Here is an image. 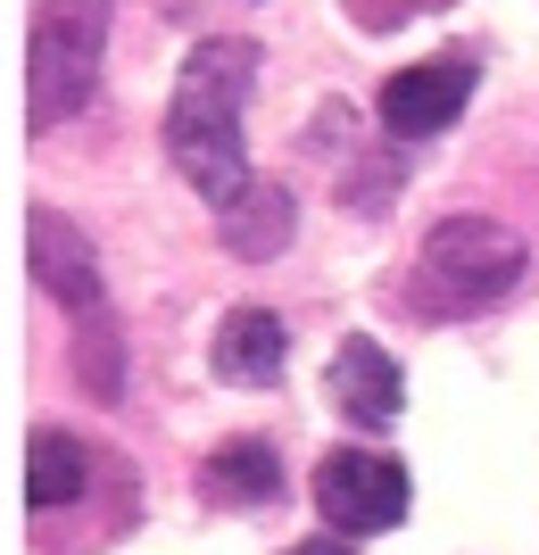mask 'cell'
<instances>
[{
	"label": "cell",
	"instance_id": "cell-8",
	"mask_svg": "<svg viewBox=\"0 0 539 555\" xmlns=\"http://www.w3.org/2000/svg\"><path fill=\"white\" fill-rule=\"evenodd\" d=\"M291 357V324H282L274 307H233L224 324H216V373L233 382V390H266Z\"/></svg>",
	"mask_w": 539,
	"mask_h": 555
},
{
	"label": "cell",
	"instance_id": "cell-13",
	"mask_svg": "<svg viewBox=\"0 0 539 555\" xmlns=\"http://www.w3.org/2000/svg\"><path fill=\"white\" fill-rule=\"evenodd\" d=\"M291 555H357V547H349V539H341V531H316V539H299V547H291Z\"/></svg>",
	"mask_w": 539,
	"mask_h": 555
},
{
	"label": "cell",
	"instance_id": "cell-3",
	"mask_svg": "<svg viewBox=\"0 0 539 555\" xmlns=\"http://www.w3.org/2000/svg\"><path fill=\"white\" fill-rule=\"evenodd\" d=\"M108 9H117V0H50V9H42V25H34V59H25V108H34V133L67 125V116L92 100L100 42H108Z\"/></svg>",
	"mask_w": 539,
	"mask_h": 555
},
{
	"label": "cell",
	"instance_id": "cell-7",
	"mask_svg": "<svg viewBox=\"0 0 539 555\" xmlns=\"http://www.w3.org/2000/svg\"><path fill=\"white\" fill-rule=\"evenodd\" d=\"M25 241H34V282L50 299H67L75 315H100V266H92V241L75 224H59V208H34L25 216Z\"/></svg>",
	"mask_w": 539,
	"mask_h": 555
},
{
	"label": "cell",
	"instance_id": "cell-12",
	"mask_svg": "<svg viewBox=\"0 0 539 555\" xmlns=\"http://www.w3.org/2000/svg\"><path fill=\"white\" fill-rule=\"evenodd\" d=\"M75 365H84V390H92L100 406H117V398H125V365H117V324H108V315H84V332H75Z\"/></svg>",
	"mask_w": 539,
	"mask_h": 555
},
{
	"label": "cell",
	"instance_id": "cell-2",
	"mask_svg": "<svg viewBox=\"0 0 539 555\" xmlns=\"http://www.w3.org/2000/svg\"><path fill=\"white\" fill-rule=\"evenodd\" d=\"M523 266H531L523 232L490 224V216H448V224H432V241L415 257V307H432V315L490 307L523 282Z\"/></svg>",
	"mask_w": 539,
	"mask_h": 555
},
{
	"label": "cell",
	"instance_id": "cell-10",
	"mask_svg": "<svg viewBox=\"0 0 539 555\" xmlns=\"http://www.w3.org/2000/svg\"><path fill=\"white\" fill-rule=\"evenodd\" d=\"M291 191H274V183H249V199L241 208H224V249L233 257H282L291 249Z\"/></svg>",
	"mask_w": 539,
	"mask_h": 555
},
{
	"label": "cell",
	"instance_id": "cell-5",
	"mask_svg": "<svg viewBox=\"0 0 539 555\" xmlns=\"http://www.w3.org/2000/svg\"><path fill=\"white\" fill-rule=\"evenodd\" d=\"M473 83H482V67L473 59H423V67H399L390 83H382V133L390 141H423L440 133V125H457V108L473 100Z\"/></svg>",
	"mask_w": 539,
	"mask_h": 555
},
{
	"label": "cell",
	"instance_id": "cell-6",
	"mask_svg": "<svg viewBox=\"0 0 539 555\" xmlns=\"http://www.w3.org/2000/svg\"><path fill=\"white\" fill-rule=\"evenodd\" d=\"M324 390H332V406H341L357 431H382V423H399V406H407V373H399V357H390L374 332H349V340L332 348Z\"/></svg>",
	"mask_w": 539,
	"mask_h": 555
},
{
	"label": "cell",
	"instance_id": "cell-11",
	"mask_svg": "<svg viewBox=\"0 0 539 555\" xmlns=\"http://www.w3.org/2000/svg\"><path fill=\"white\" fill-rule=\"evenodd\" d=\"M84 456H92V448L67 440V431H34V456H25V506L59 514L75 489H84Z\"/></svg>",
	"mask_w": 539,
	"mask_h": 555
},
{
	"label": "cell",
	"instance_id": "cell-4",
	"mask_svg": "<svg viewBox=\"0 0 539 555\" xmlns=\"http://www.w3.org/2000/svg\"><path fill=\"white\" fill-rule=\"evenodd\" d=\"M407 464L399 456H374V448H332L316 464V514L324 531L341 539H374V531H399L407 522Z\"/></svg>",
	"mask_w": 539,
	"mask_h": 555
},
{
	"label": "cell",
	"instance_id": "cell-9",
	"mask_svg": "<svg viewBox=\"0 0 539 555\" xmlns=\"http://www.w3.org/2000/svg\"><path fill=\"white\" fill-rule=\"evenodd\" d=\"M208 498H224V506H274V498H282L274 440H224L208 456Z\"/></svg>",
	"mask_w": 539,
	"mask_h": 555
},
{
	"label": "cell",
	"instance_id": "cell-1",
	"mask_svg": "<svg viewBox=\"0 0 539 555\" xmlns=\"http://www.w3.org/2000/svg\"><path fill=\"white\" fill-rule=\"evenodd\" d=\"M258 83V50L249 42H200L183 59L175 108H166V150L216 216L249 199V150H241V100Z\"/></svg>",
	"mask_w": 539,
	"mask_h": 555
}]
</instances>
